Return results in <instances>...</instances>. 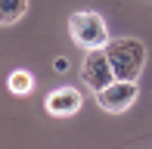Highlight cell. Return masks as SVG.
<instances>
[{"instance_id": "7", "label": "cell", "mask_w": 152, "mask_h": 149, "mask_svg": "<svg viewBox=\"0 0 152 149\" xmlns=\"http://www.w3.org/2000/svg\"><path fill=\"white\" fill-rule=\"evenodd\" d=\"M6 87H10V93H16V96H28L34 90V74L25 72V69H16L6 78Z\"/></svg>"}, {"instance_id": "3", "label": "cell", "mask_w": 152, "mask_h": 149, "mask_svg": "<svg viewBox=\"0 0 152 149\" xmlns=\"http://www.w3.org/2000/svg\"><path fill=\"white\" fill-rule=\"evenodd\" d=\"M81 78H84V84L90 87L93 93H99L102 87H109L115 81V69H112V62H109L106 47H99V50H87L84 62H81Z\"/></svg>"}, {"instance_id": "1", "label": "cell", "mask_w": 152, "mask_h": 149, "mask_svg": "<svg viewBox=\"0 0 152 149\" xmlns=\"http://www.w3.org/2000/svg\"><path fill=\"white\" fill-rule=\"evenodd\" d=\"M109 62L115 69V78L118 81H137L146 65V47L140 44L137 37H115L106 44Z\"/></svg>"}, {"instance_id": "6", "label": "cell", "mask_w": 152, "mask_h": 149, "mask_svg": "<svg viewBox=\"0 0 152 149\" xmlns=\"http://www.w3.org/2000/svg\"><path fill=\"white\" fill-rule=\"evenodd\" d=\"M28 12V0H0V25H16Z\"/></svg>"}, {"instance_id": "8", "label": "cell", "mask_w": 152, "mask_h": 149, "mask_svg": "<svg viewBox=\"0 0 152 149\" xmlns=\"http://www.w3.org/2000/svg\"><path fill=\"white\" fill-rule=\"evenodd\" d=\"M53 69H56V72H68V59H65V56H59L56 62H53Z\"/></svg>"}, {"instance_id": "5", "label": "cell", "mask_w": 152, "mask_h": 149, "mask_svg": "<svg viewBox=\"0 0 152 149\" xmlns=\"http://www.w3.org/2000/svg\"><path fill=\"white\" fill-rule=\"evenodd\" d=\"M81 90L78 87H56V90H50L47 93V112L50 115H56V118H65V115H75L81 109Z\"/></svg>"}, {"instance_id": "2", "label": "cell", "mask_w": 152, "mask_h": 149, "mask_svg": "<svg viewBox=\"0 0 152 149\" xmlns=\"http://www.w3.org/2000/svg\"><path fill=\"white\" fill-rule=\"evenodd\" d=\"M68 34L78 47L84 50H99V47L109 44V28L102 22L99 12H90V9H81L68 19Z\"/></svg>"}, {"instance_id": "4", "label": "cell", "mask_w": 152, "mask_h": 149, "mask_svg": "<svg viewBox=\"0 0 152 149\" xmlns=\"http://www.w3.org/2000/svg\"><path fill=\"white\" fill-rule=\"evenodd\" d=\"M137 93H140L137 81H118V78H115L109 87H102V90L96 93V103H99V109L118 115V112H124V109H130V106H134Z\"/></svg>"}]
</instances>
